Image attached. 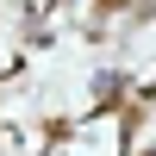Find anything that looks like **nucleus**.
I'll return each instance as SVG.
<instances>
[{
  "instance_id": "obj_1",
  "label": "nucleus",
  "mask_w": 156,
  "mask_h": 156,
  "mask_svg": "<svg viewBox=\"0 0 156 156\" xmlns=\"http://www.w3.org/2000/svg\"><path fill=\"white\" fill-rule=\"evenodd\" d=\"M144 156H156V144H150V150H144Z\"/></svg>"
}]
</instances>
